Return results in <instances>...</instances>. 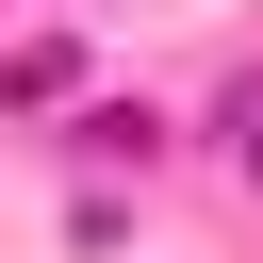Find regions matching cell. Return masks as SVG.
<instances>
[{
    "instance_id": "1",
    "label": "cell",
    "mask_w": 263,
    "mask_h": 263,
    "mask_svg": "<svg viewBox=\"0 0 263 263\" xmlns=\"http://www.w3.org/2000/svg\"><path fill=\"white\" fill-rule=\"evenodd\" d=\"M230 164H247V181H263V82H247V99H230Z\"/></svg>"
}]
</instances>
